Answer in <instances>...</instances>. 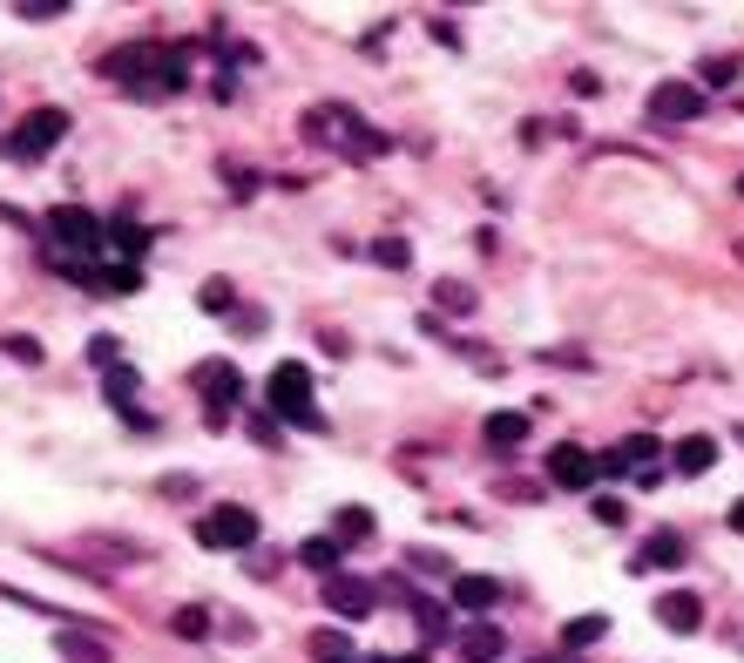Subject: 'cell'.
<instances>
[{"label": "cell", "instance_id": "74e56055", "mask_svg": "<svg viewBox=\"0 0 744 663\" xmlns=\"http://www.w3.org/2000/svg\"><path fill=\"white\" fill-rule=\"evenodd\" d=\"M737 190H744V184H737Z\"/></svg>", "mask_w": 744, "mask_h": 663}, {"label": "cell", "instance_id": "8d00e7d4", "mask_svg": "<svg viewBox=\"0 0 744 663\" xmlns=\"http://www.w3.org/2000/svg\"><path fill=\"white\" fill-rule=\"evenodd\" d=\"M535 663H555V656H535Z\"/></svg>", "mask_w": 744, "mask_h": 663}, {"label": "cell", "instance_id": "484cf974", "mask_svg": "<svg viewBox=\"0 0 744 663\" xmlns=\"http://www.w3.org/2000/svg\"><path fill=\"white\" fill-rule=\"evenodd\" d=\"M333 528H339L333 542L346 548V542H366V535H373V515H366V508H339V522H333Z\"/></svg>", "mask_w": 744, "mask_h": 663}, {"label": "cell", "instance_id": "ffe728a7", "mask_svg": "<svg viewBox=\"0 0 744 663\" xmlns=\"http://www.w3.org/2000/svg\"><path fill=\"white\" fill-rule=\"evenodd\" d=\"M89 291H102V298H129V291H142V271H136V265H102Z\"/></svg>", "mask_w": 744, "mask_h": 663}, {"label": "cell", "instance_id": "cb8c5ba5", "mask_svg": "<svg viewBox=\"0 0 744 663\" xmlns=\"http://www.w3.org/2000/svg\"><path fill=\"white\" fill-rule=\"evenodd\" d=\"M434 305L460 318V311H474V285H460V278H440V285H434Z\"/></svg>", "mask_w": 744, "mask_h": 663}, {"label": "cell", "instance_id": "8992f818", "mask_svg": "<svg viewBox=\"0 0 744 663\" xmlns=\"http://www.w3.org/2000/svg\"><path fill=\"white\" fill-rule=\"evenodd\" d=\"M197 542H204V548H251V542H258V515H251V508H210V515L197 522Z\"/></svg>", "mask_w": 744, "mask_h": 663}, {"label": "cell", "instance_id": "8fae6325", "mask_svg": "<svg viewBox=\"0 0 744 663\" xmlns=\"http://www.w3.org/2000/svg\"><path fill=\"white\" fill-rule=\"evenodd\" d=\"M656 454H664V441H656V434H629L623 447L596 454V467H603V474H649V467H656Z\"/></svg>", "mask_w": 744, "mask_h": 663}, {"label": "cell", "instance_id": "2e32d148", "mask_svg": "<svg viewBox=\"0 0 744 663\" xmlns=\"http://www.w3.org/2000/svg\"><path fill=\"white\" fill-rule=\"evenodd\" d=\"M671 467H677V474H711V467H717V441H711V434H684V441L671 447Z\"/></svg>", "mask_w": 744, "mask_h": 663}, {"label": "cell", "instance_id": "9c48e42d", "mask_svg": "<svg viewBox=\"0 0 744 663\" xmlns=\"http://www.w3.org/2000/svg\"><path fill=\"white\" fill-rule=\"evenodd\" d=\"M697 116H704L697 81H656L649 89V122H697Z\"/></svg>", "mask_w": 744, "mask_h": 663}, {"label": "cell", "instance_id": "603a6c76", "mask_svg": "<svg viewBox=\"0 0 744 663\" xmlns=\"http://www.w3.org/2000/svg\"><path fill=\"white\" fill-rule=\"evenodd\" d=\"M603 636H609V616H575V623L562 630L568 650H589V643H603Z\"/></svg>", "mask_w": 744, "mask_h": 663}, {"label": "cell", "instance_id": "6da1fadb", "mask_svg": "<svg viewBox=\"0 0 744 663\" xmlns=\"http://www.w3.org/2000/svg\"><path fill=\"white\" fill-rule=\"evenodd\" d=\"M102 75L122 81L129 96H177L190 81V55L183 48H162V41H129L102 55Z\"/></svg>", "mask_w": 744, "mask_h": 663}, {"label": "cell", "instance_id": "7a4b0ae2", "mask_svg": "<svg viewBox=\"0 0 744 663\" xmlns=\"http://www.w3.org/2000/svg\"><path fill=\"white\" fill-rule=\"evenodd\" d=\"M305 142H333V149H346L353 162H373L379 149H386V136L366 122V116H353L346 102H325V109H305Z\"/></svg>", "mask_w": 744, "mask_h": 663}, {"label": "cell", "instance_id": "f1b7e54d", "mask_svg": "<svg viewBox=\"0 0 744 663\" xmlns=\"http://www.w3.org/2000/svg\"><path fill=\"white\" fill-rule=\"evenodd\" d=\"M197 305H204V311H230V305H237V291H230L224 278H210V285L197 291Z\"/></svg>", "mask_w": 744, "mask_h": 663}, {"label": "cell", "instance_id": "9a60e30c", "mask_svg": "<svg viewBox=\"0 0 744 663\" xmlns=\"http://www.w3.org/2000/svg\"><path fill=\"white\" fill-rule=\"evenodd\" d=\"M629 568H636V575H649V568H684V535H671V528H664V535H649V542L636 548V562H629Z\"/></svg>", "mask_w": 744, "mask_h": 663}, {"label": "cell", "instance_id": "7c38bea8", "mask_svg": "<svg viewBox=\"0 0 744 663\" xmlns=\"http://www.w3.org/2000/svg\"><path fill=\"white\" fill-rule=\"evenodd\" d=\"M454 643H460V656H467V663H494V656H502V650H508V636H502V623H487V616H480V623H467V630H460Z\"/></svg>", "mask_w": 744, "mask_h": 663}, {"label": "cell", "instance_id": "ba28073f", "mask_svg": "<svg viewBox=\"0 0 744 663\" xmlns=\"http://www.w3.org/2000/svg\"><path fill=\"white\" fill-rule=\"evenodd\" d=\"M197 386L210 393V399H204V420H210V427H230V406H237V393H244L237 366H230V359H217V366H197Z\"/></svg>", "mask_w": 744, "mask_h": 663}, {"label": "cell", "instance_id": "4316f807", "mask_svg": "<svg viewBox=\"0 0 744 663\" xmlns=\"http://www.w3.org/2000/svg\"><path fill=\"white\" fill-rule=\"evenodd\" d=\"M373 258H379L386 271H406V265H413V244H406V237H379V244H373Z\"/></svg>", "mask_w": 744, "mask_h": 663}, {"label": "cell", "instance_id": "836d02e7", "mask_svg": "<svg viewBox=\"0 0 744 663\" xmlns=\"http://www.w3.org/2000/svg\"><path fill=\"white\" fill-rule=\"evenodd\" d=\"M406 562H413V568H420V575H440V568H447V555H427V548H413Z\"/></svg>", "mask_w": 744, "mask_h": 663}, {"label": "cell", "instance_id": "1f68e13d", "mask_svg": "<svg viewBox=\"0 0 744 663\" xmlns=\"http://www.w3.org/2000/svg\"><path fill=\"white\" fill-rule=\"evenodd\" d=\"M623 515H629V508L616 502V494H596V522H603V528H623Z\"/></svg>", "mask_w": 744, "mask_h": 663}, {"label": "cell", "instance_id": "83f0119b", "mask_svg": "<svg viewBox=\"0 0 744 663\" xmlns=\"http://www.w3.org/2000/svg\"><path fill=\"white\" fill-rule=\"evenodd\" d=\"M0 346H8V359H14V366H41V339H28V332H8Z\"/></svg>", "mask_w": 744, "mask_h": 663}, {"label": "cell", "instance_id": "5b68a950", "mask_svg": "<svg viewBox=\"0 0 744 663\" xmlns=\"http://www.w3.org/2000/svg\"><path fill=\"white\" fill-rule=\"evenodd\" d=\"M61 136H68V109H34V116H21V129L8 136V156L34 162V156H48Z\"/></svg>", "mask_w": 744, "mask_h": 663}, {"label": "cell", "instance_id": "277c9868", "mask_svg": "<svg viewBox=\"0 0 744 663\" xmlns=\"http://www.w3.org/2000/svg\"><path fill=\"white\" fill-rule=\"evenodd\" d=\"M48 251H68V258H96L102 251V217L96 210H81V204H61L48 210Z\"/></svg>", "mask_w": 744, "mask_h": 663}, {"label": "cell", "instance_id": "f546056e", "mask_svg": "<svg viewBox=\"0 0 744 663\" xmlns=\"http://www.w3.org/2000/svg\"><path fill=\"white\" fill-rule=\"evenodd\" d=\"M89 359L109 373V366H122V339H89Z\"/></svg>", "mask_w": 744, "mask_h": 663}, {"label": "cell", "instance_id": "44dd1931", "mask_svg": "<svg viewBox=\"0 0 744 663\" xmlns=\"http://www.w3.org/2000/svg\"><path fill=\"white\" fill-rule=\"evenodd\" d=\"M413 616H420V636H427V643H454V610H440V603H420Z\"/></svg>", "mask_w": 744, "mask_h": 663}, {"label": "cell", "instance_id": "d590c367", "mask_svg": "<svg viewBox=\"0 0 744 663\" xmlns=\"http://www.w3.org/2000/svg\"><path fill=\"white\" fill-rule=\"evenodd\" d=\"M373 663H427V656H373Z\"/></svg>", "mask_w": 744, "mask_h": 663}, {"label": "cell", "instance_id": "ac0fdd59", "mask_svg": "<svg viewBox=\"0 0 744 663\" xmlns=\"http://www.w3.org/2000/svg\"><path fill=\"white\" fill-rule=\"evenodd\" d=\"M480 441H487L494 454H515V447L528 441V420H522V413H487V427H480Z\"/></svg>", "mask_w": 744, "mask_h": 663}, {"label": "cell", "instance_id": "5bb4252c", "mask_svg": "<svg viewBox=\"0 0 744 663\" xmlns=\"http://www.w3.org/2000/svg\"><path fill=\"white\" fill-rule=\"evenodd\" d=\"M656 623H664V630H671V636H691V630H697V623H704V603H697V596H691V590H671V596H664V603H656Z\"/></svg>", "mask_w": 744, "mask_h": 663}, {"label": "cell", "instance_id": "d6986e66", "mask_svg": "<svg viewBox=\"0 0 744 663\" xmlns=\"http://www.w3.org/2000/svg\"><path fill=\"white\" fill-rule=\"evenodd\" d=\"M54 656H61V663H116V656H109V643L81 636V630H54Z\"/></svg>", "mask_w": 744, "mask_h": 663}, {"label": "cell", "instance_id": "d6a6232c", "mask_svg": "<svg viewBox=\"0 0 744 663\" xmlns=\"http://www.w3.org/2000/svg\"><path fill=\"white\" fill-rule=\"evenodd\" d=\"M704 81H711V89H724V81H737V55H717V61L704 68Z\"/></svg>", "mask_w": 744, "mask_h": 663}, {"label": "cell", "instance_id": "3957f363", "mask_svg": "<svg viewBox=\"0 0 744 663\" xmlns=\"http://www.w3.org/2000/svg\"><path fill=\"white\" fill-rule=\"evenodd\" d=\"M271 413H278V420H291L298 434H325V413L311 406V373L298 366V359H285L278 373H271Z\"/></svg>", "mask_w": 744, "mask_h": 663}, {"label": "cell", "instance_id": "d4e9b609", "mask_svg": "<svg viewBox=\"0 0 744 663\" xmlns=\"http://www.w3.org/2000/svg\"><path fill=\"white\" fill-rule=\"evenodd\" d=\"M170 630H177L183 643H204V636H210V610H204V603H190V610H177V616H170Z\"/></svg>", "mask_w": 744, "mask_h": 663}, {"label": "cell", "instance_id": "52a82bcc", "mask_svg": "<svg viewBox=\"0 0 744 663\" xmlns=\"http://www.w3.org/2000/svg\"><path fill=\"white\" fill-rule=\"evenodd\" d=\"M325 610L333 616H346V623H359V616H373L379 610V583H366V575H325Z\"/></svg>", "mask_w": 744, "mask_h": 663}, {"label": "cell", "instance_id": "4dcf8cb0", "mask_svg": "<svg viewBox=\"0 0 744 663\" xmlns=\"http://www.w3.org/2000/svg\"><path fill=\"white\" fill-rule=\"evenodd\" d=\"M251 441L258 447H278V413H251Z\"/></svg>", "mask_w": 744, "mask_h": 663}, {"label": "cell", "instance_id": "e575fe53", "mask_svg": "<svg viewBox=\"0 0 744 663\" xmlns=\"http://www.w3.org/2000/svg\"><path fill=\"white\" fill-rule=\"evenodd\" d=\"M724 522H731V528L744 535V494H737V502H731V515H724Z\"/></svg>", "mask_w": 744, "mask_h": 663}, {"label": "cell", "instance_id": "e0dca14e", "mask_svg": "<svg viewBox=\"0 0 744 663\" xmlns=\"http://www.w3.org/2000/svg\"><path fill=\"white\" fill-rule=\"evenodd\" d=\"M102 251H122V265H136L149 251V230L129 224V217H116V224H102Z\"/></svg>", "mask_w": 744, "mask_h": 663}, {"label": "cell", "instance_id": "4fadbf2b", "mask_svg": "<svg viewBox=\"0 0 744 663\" xmlns=\"http://www.w3.org/2000/svg\"><path fill=\"white\" fill-rule=\"evenodd\" d=\"M494 603H502V583H494V575H454V610L487 616Z\"/></svg>", "mask_w": 744, "mask_h": 663}, {"label": "cell", "instance_id": "30bf717a", "mask_svg": "<svg viewBox=\"0 0 744 663\" xmlns=\"http://www.w3.org/2000/svg\"><path fill=\"white\" fill-rule=\"evenodd\" d=\"M596 474H603V467H596V454H589V447H575V441H562V447L548 454V481H555V487H568V494L596 487Z\"/></svg>", "mask_w": 744, "mask_h": 663}, {"label": "cell", "instance_id": "7402d4cb", "mask_svg": "<svg viewBox=\"0 0 744 663\" xmlns=\"http://www.w3.org/2000/svg\"><path fill=\"white\" fill-rule=\"evenodd\" d=\"M298 562H305V568H318V575H339V542H325V535H311V542L298 548Z\"/></svg>", "mask_w": 744, "mask_h": 663}]
</instances>
